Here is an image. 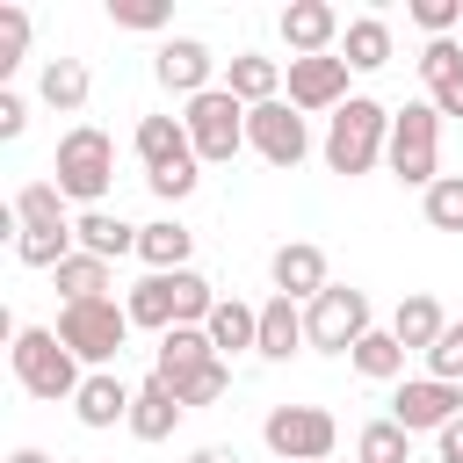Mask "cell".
I'll use <instances>...</instances> for the list:
<instances>
[{
	"label": "cell",
	"mask_w": 463,
	"mask_h": 463,
	"mask_svg": "<svg viewBox=\"0 0 463 463\" xmlns=\"http://www.w3.org/2000/svg\"><path fill=\"white\" fill-rule=\"evenodd\" d=\"M434 456H441V463H463V420H449V427L434 434Z\"/></svg>",
	"instance_id": "cell-42"
},
{
	"label": "cell",
	"mask_w": 463,
	"mask_h": 463,
	"mask_svg": "<svg viewBox=\"0 0 463 463\" xmlns=\"http://www.w3.org/2000/svg\"><path fill=\"white\" fill-rule=\"evenodd\" d=\"M427 376H441V383H463V318H449V333L427 347Z\"/></svg>",
	"instance_id": "cell-35"
},
{
	"label": "cell",
	"mask_w": 463,
	"mask_h": 463,
	"mask_svg": "<svg viewBox=\"0 0 463 463\" xmlns=\"http://www.w3.org/2000/svg\"><path fill=\"white\" fill-rule=\"evenodd\" d=\"M51 282H58V297H65V304H94V297H116V275H109V260H94V253H72V260H65Z\"/></svg>",
	"instance_id": "cell-29"
},
{
	"label": "cell",
	"mask_w": 463,
	"mask_h": 463,
	"mask_svg": "<svg viewBox=\"0 0 463 463\" xmlns=\"http://www.w3.org/2000/svg\"><path fill=\"white\" fill-rule=\"evenodd\" d=\"M51 181H58L65 203H80V210H109V181H116V145H109V130L72 123V130L58 137V152H51Z\"/></svg>",
	"instance_id": "cell-1"
},
{
	"label": "cell",
	"mask_w": 463,
	"mask_h": 463,
	"mask_svg": "<svg viewBox=\"0 0 463 463\" xmlns=\"http://www.w3.org/2000/svg\"><path fill=\"white\" fill-rule=\"evenodd\" d=\"M181 123H188V145H195L203 166H232V159L246 152V101L224 94V87L181 101Z\"/></svg>",
	"instance_id": "cell-5"
},
{
	"label": "cell",
	"mask_w": 463,
	"mask_h": 463,
	"mask_svg": "<svg viewBox=\"0 0 463 463\" xmlns=\"http://www.w3.org/2000/svg\"><path fill=\"white\" fill-rule=\"evenodd\" d=\"M383 166H391L405 188H420V195L441 181V109H434V101H405V109H391Z\"/></svg>",
	"instance_id": "cell-3"
},
{
	"label": "cell",
	"mask_w": 463,
	"mask_h": 463,
	"mask_svg": "<svg viewBox=\"0 0 463 463\" xmlns=\"http://www.w3.org/2000/svg\"><path fill=\"white\" fill-rule=\"evenodd\" d=\"M340 58H347V72H383L391 65V22L383 14H354L347 36H340Z\"/></svg>",
	"instance_id": "cell-25"
},
{
	"label": "cell",
	"mask_w": 463,
	"mask_h": 463,
	"mask_svg": "<svg viewBox=\"0 0 463 463\" xmlns=\"http://www.w3.org/2000/svg\"><path fill=\"white\" fill-rule=\"evenodd\" d=\"M174 398H181L188 412H195V405H224V398H232V369H224V362H210V369H195L188 383H174Z\"/></svg>",
	"instance_id": "cell-33"
},
{
	"label": "cell",
	"mask_w": 463,
	"mask_h": 463,
	"mask_svg": "<svg viewBox=\"0 0 463 463\" xmlns=\"http://www.w3.org/2000/svg\"><path fill=\"white\" fill-rule=\"evenodd\" d=\"M152 80H159L166 94H181V101H195V94L224 87V80H217V58H210V43H203V36H166V43L152 51Z\"/></svg>",
	"instance_id": "cell-11"
},
{
	"label": "cell",
	"mask_w": 463,
	"mask_h": 463,
	"mask_svg": "<svg viewBox=\"0 0 463 463\" xmlns=\"http://www.w3.org/2000/svg\"><path fill=\"white\" fill-rule=\"evenodd\" d=\"M304 333L318 354H354L362 333H376V311H369V289L354 282H333L318 304H304Z\"/></svg>",
	"instance_id": "cell-6"
},
{
	"label": "cell",
	"mask_w": 463,
	"mask_h": 463,
	"mask_svg": "<svg viewBox=\"0 0 463 463\" xmlns=\"http://www.w3.org/2000/svg\"><path fill=\"white\" fill-rule=\"evenodd\" d=\"M58 340L87 362V369H109L116 354H123V340H130V311L116 304V297H94V304H65L58 311Z\"/></svg>",
	"instance_id": "cell-7"
},
{
	"label": "cell",
	"mask_w": 463,
	"mask_h": 463,
	"mask_svg": "<svg viewBox=\"0 0 463 463\" xmlns=\"http://www.w3.org/2000/svg\"><path fill=\"white\" fill-rule=\"evenodd\" d=\"M260 441L275 449V463H333V441H340V420L326 405H275L260 420Z\"/></svg>",
	"instance_id": "cell-8"
},
{
	"label": "cell",
	"mask_w": 463,
	"mask_h": 463,
	"mask_svg": "<svg viewBox=\"0 0 463 463\" xmlns=\"http://www.w3.org/2000/svg\"><path fill=\"white\" fill-rule=\"evenodd\" d=\"M354 463H412V434L383 412V420H369V427L354 434Z\"/></svg>",
	"instance_id": "cell-30"
},
{
	"label": "cell",
	"mask_w": 463,
	"mask_h": 463,
	"mask_svg": "<svg viewBox=\"0 0 463 463\" xmlns=\"http://www.w3.org/2000/svg\"><path fill=\"white\" fill-rule=\"evenodd\" d=\"M456 72H463V43H456V36L420 43V80H427V87H441V80H456Z\"/></svg>",
	"instance_id": "cell-34"
},
{
	"label": "cell",
	"mask_w": 463,
	"mask_h": 463,
	"mask_svg": "<svg viewBox=\"0 0 463 463\" xmlns=\"http://www.w3.org/2000/svg\"><path fill=\"white\" fill-rule=\"evenodd\" d=\"M188 463H239V456H232V449H195Z\"/></svg>",
	"instance_id": "cell-43"
},
{
	"label": "cell",
	"mask_w": 463,
	"mask_h": 463,
	"mask_svg": "<svg viewBox=\"0 0 463 463\" xmlns=\"http://www.w3.org/2000/svg\"><path fill=\"white\" fill-rule=\"evenodd\" d=\"M391 333H398V347H405V354H427V347L449 333V318H441V304H434L427 289H405V297H398V311H391Z\"/></svg>",
	"instance_id": "cell-21"
},
{
	"label": "cell",
	"mask_w": 463,
	"mask_h": 463,
	"mask_svg": "<svg viewBox=\"0 0 463 463\" xmlns=\"http://www.w3.org/2000/svg\"><path fill=\"white\" fill-rule=\"evenodd\" d=\"M7 463H51V456H43V449H14Z\"/></svg>",
	"instance_id": "cell-44"
},
{
	"label": "cell",
	"mask_w": 463,
	"mask_h": 463,
	"mask_svg": "<svg viewBox=\"0 0 463 463\" xmlns=\"http://www.w3.org/2000/svg\"><path fill=\"white\" fill-rule=\"evenodd\" d=\"M427 101L441 109V123H449V116H463V72H456V80H441V87H427Z\"/></svg>",
	"instance_id": "cell-41"
},
{
	"label": "cell",
	"mask_w": 463,
	"mask_h": 463,
	"mask_svg": "<svg viewBox=\"0 0 463 463\" xmlns=\"http://www.w3.org/2000/svg\"><path fill=\"white\" fill-rule=\"evenodd\" d=\"M282 87H289V109H297V116H333V109L354 101V94H347V58H340V51H326V58H289Z\"/></svg>",
	"instance_id": "cell-9"
},
{
	"label": "cell",
	"mask_w": 463,
	"mask_h": 463,
	"mask_svg": "<svg viewBox=\"0 0 463 463\" xmlns=\"http://www.w3.org/2000/svg\"><path fill=\"white\" fill-rule=\"evenodd\" d=\"M87 65L80 58H51L43 72H36V94H43V109H58V116H80L87 109Z\"/></svg>",
	"instance_id": "cell-27"
},
{
	"label": "cell",
	"mask_w": 463,
	"mask_h": 463,
	"mask_svg": "<svg viewBox=\"0 0 463 463\" xmlns=\"http://www.w3.org/2000/svg\"><path fill=\"white\" fill-rule=\"evenodd\" d=\"M109 22H116V29L152 36V29H166V7H159V0H109Z\"/></svg>",
	"instance_id": "cell-36"
},
{
	"label": "cell",
	"mask_w": 463,
	"mask_h": 463,
	"mask_svg": "<svg viewBox=\"0 0 463 463\" xmlns=\"http://www.w3.org/2000/svg\"><path fill=\"white\" fill-rule=\"evenodd\" d=\"M130 398H137V383H123L116 369H87V383H80V398H72V420L94 427V434L130 427Z\"/></svg>",
	"instance_id": "cell-15"
},
{
	"label": "cell",
	"mask_w": 463,
	"mask_h": 463,
	"mask_svg": "<svg viewBox=\"0 0 463 463\" xmlns=\"http://www.w3.org/2000/svg\"><path fill=\"white\" fill-rule=\"evenodd\" d=\"M297 347H311V333H304V304H289V297H268L260 304V362H289Z\"/></svg>",
	"instance_id": "cell-22"
},
{
	"label": "cell",
	"mask_w": 463,
	"mask_h": 463,
	"mask_svg": "<svg viewBox=\"0 0 463 463\" xmlns=\"http://www.w3.org/2000/svg\"><path fill=\"white\" fill-rule=\"evenodd\" d=\"M383 145H391V109L383 101H369V94H354L347 109H333L326 116V166L333 174H369L376 159H383Z\"/></svg>",
	"instance_id": "cell-4"
},
{
	"label": "cell",
	"mask_w": 463,
	"mask_h": 463,
	"mask_svg": "<svg viewBox=\"0 0 463 463\" xmlns=\"http://www.w3.org/2000/svg\"><path fill=\"white\" fill-rule=\"evenodd\" d=\"M210 362H224L217 347H210V333L203 326H174V333H159V347H152V376L174 391V383H188L195 369H210Z\"/></svg>",
	"instance_id": "cell-16"
},
{
	"label": "cell",
	"mask_w": 463,
	"mask_h": 463,
	"mask_svg": "<svg viewBox=\"0 0 463 463\" xmlns=\"http://www.w3.org/2000/svg\"><path fill=\"white\" fill-rule=\"evenodd\" d=\"M405 14H412V29H427V43H434V36H449V29L463 22V0H412Z\"/></svg>",
	"instance_id": "cell-39"
},
{
	"label": "cell",
	"mask_w": 463,
	"mask_h": 463,
	"mask_svg": "<svg viewBox=\"0 0 463 463\" xmlns=\"http://www.w3.org/2000/svg\"><path fill=\"white\" fill-rule=\"evenodd\" d=\"M152 181V195L159 203H188L195 188H203V159H188V166H166V174H145Z\"/></svg>",
	"instance_id": "cell-38"
},
{
	"label": "cell",
	"mask_w": 463,
	"mask_h": 463,
	"mask_svg": "<svg viewBox=\"0 0 463 463\" xmlns=\"http://www.w3.org/2000/svg\"><path fill=\"white\" fill-rule=\"evenodd\" d=\"M347 362H354V376H369V383H405V347H398L391 326L362 333V347H354Z\"/></svg>",
	"instance_id": "cell-28"
},
{
	"label": "cell",
	"mask_w": 463,
	"mask_h": 463,
	"mask_svg": "<svg viewBox=\"0 0 463 463\" xmlns=\"http://www.w3.org/2000/svg\"><path fill=\"white\" fill-rule=\"evenodd\" d=\"M7 210H14V232H22V224H72V217H65V195H58V181H22Z\"/></svg>",
	"instance_id": "cell-31"
},
{
	"label": "cell",
	"mask_w": 463,
	"mask_h": 463,
	"mask_svg": "<svg viewBox=\"0 0 463 463\" xmlns=\"http://www.w3.org/2000/svg\"><path fill=\"white\" fill-rule=\"evenodd\" d=\"M123 311H130V326H145V333H174V326H181V304H174V275H145V282L123 297Z\"/></svg>",
	"instance_id": "cell-26"
},
{
	"label": "cell",
	"mask_w": 463,
	"mask_h": 463,
	"mask_svg": "<svg viewBox=\"0 0 463 463\" xmlns=\"http://www.w3.org/2000/svg\"><path fill=\"white\" fill-rule=\"evenodd\" d=\"M282 58H268V51H239V58H224V94H239L246 109H260V101H282Z\"/></svg>",
	"instance_id": "cell-17"
},
{
	"label": "cell",
	"mask_w": 463,
	"mask_h": 463,
	"mask_svg": "<svg viewBox=\"0 0 463 463\" xmlns=\"http://www.w3.org/2000/svg\"><path fill=\"white\" fill-rule=\"evenodd\" d=\"M246 145H253L268 166H297V159L311 152V123H304L289 101H260V109H246Z\"/></svg>",
	"instance_id": "cell-12"
},
{
	"label": "cell",
	"mask_w": 463,
	"mask_h": 463,
	"mask_svg": "<svg viewBox=\"0 0 463 463\" xmlns=\"http://www.w3.org/2000/svg\"><path fill=\"white\" fill-rule=\"evenodd\" d=\"M22 130H29V101H22V94H7V87H0V137H7V145H14V137H22Z\"/></svg>",
	"instance_id": "cell-40"
},
{
	"label": "cell",
	"mask_w": 463,
	"mask_h": 463,
	"mask_svg": "<svg viewBox=\"0 0 463 463\" xmlns=\"http://www.w3.org/2000/svg\"><path fill=\"white\" fill-rule=\"evenodd\" d=\"M268 282H275V297H289V304H318V297L333 289V275H326V246H311V239L275 246Z\"/></svg>",
	"instance_id": "cell-13"
},
{
	"label": "cell",
	"mask_w": 463,
	"mask_h": 463,
	"mask_svg": "<svg viewBox=\"0 0 463 463\" xmlns=\"http://www.w3.org/2000/svg\"><path fill=\"white\" fill-rule=\"evenodd\" d=\"M188 253H195V232H188L181 217H152V224H137V260H145L152 275H181Z\"/></svg>",
	"instance_id": "cell-19"
},
{
	"label": "cell",
	"mask_w": 463,
	"mask_h": 463,
	"mask_svg": "<svg viewBox=\"0 0 463 463\" xmlns=\"http://www.w3.org/2000/svg\"><path fill=\"white\" fill-rule=\"evenodd\" d=\"M420 210H427L434 232H463V174H441V181L420 195Z\"/></svg>",
	"instance_id": "cell-32"
},
{
	"label": "cell",
	"mask_w": 463,
	"mask_h": 463,
	"mask_svg": "<svg viewBox=\"0 0 463 463\" xmlns=\"http://www.w3.org/2000/svg\"><path fill=\"white\" fill-rule=\"evenodd\" d=\"M130 145H137L145 174H166V166H188V159H195L181 116H137V137H130Z\"/></svg>",
	"instance_id": "cell-18"
},
{
	"label": "cell",
	"mask_w": 463,
	"mask_h": 463,
	"mask_svg": "<svg viewBox=\"0 0 463 463\" xmlns=\"http://www.w3.org/2000/svg\"><path fill=\"white\" fill-rule=\"evenodd\" d=\"M72 232H80V253H94V260H123V253H137V224H123L116 210H80L72 217Z\"/></svg>",
	"instance_id": "cell-23"
},
{
	"label": "cell",
	"mask_w": 463,
	"mask_h": 463,
	"mask_svg": "<svg viewBox=\"0 0 463 463\" xmlns=\"http://www.w3.org/2000/svg\"><path fill=\"white\" fill-rule=\"evenodd\" d=\"M29 51V7H0V72H14Z\"/></svg>",
	"instance_id": "cell-37"
},
{
	"label": "cell",
	"mask_w": 463,
	"mask_h": 463,
	"mask_svg": "<svg viewBox=\"0 0 463 463\" xmlns=\"http://www.w3.org/2000/svg\"><path fill=\"white\" fill-rule=\"evenodd\" d=\"M340 7L333 0H289L282 7V43H289V58H326V51H340Z\"/></svg>",
	"instance_id": "cell-14"
},
{
	"label": "cell",
	"mask_w": 463,
	"mask_h": 463,
	"mask_svg": "<svg viewBox=\"0 0 463 463\" xmlns=\"http://www.w3.org/2000/svg\"><path fill=\"white\" fill-rule=\"evenodd\" d=\"M210 347L217 354H253L260 347V304H246V297H217V311H210Z\"/></svg>",
	"instance_id": "cell-20"
},
{
	"label": "cell",
	"mask_w": 463,
	"mask_h": 463,
	"mask_svg": "<svg viewBox=\"0 0 463 463\" xmlns=\"http://www.w3.org/2000/svg\"><path fill=\"white\" fill-rule=\"evenodd\" d=\"M181 412H188V405H181L159 376H145L137 398H130V434H137V441H166V434L181 427Z\"/></svg>",
	"instance_id": "cell-24"
},
{
	"label": "cell",
	"mask_w": 463,
	"mask_h": 463,
	"mask_svg": "<svg viewBox=\"0 0 463 463\" xmlns=\"http://www.w3.org/2000/svg\"><path fill=\"white\" fill-rule=\"evenodd\" d=\"M391 420L405 434H441L449 420H463V383H441V376H405L391 391Z\"/></svg>",
	"instance_id": "cell-10"
},
{
	"label": "cell",
	"mask_w": 463,
	"mask_h": 463,
	"mask_svg": "<svg viewBox=\"0 0 463 463\" xmlns=\"http://www.w3.org/2000/svg\"><path fill=\"white\" fill-rule=\"evenodd\" d=\"M7 362H14V383L29 391V398H43V405H72L80 398V354L58 340V326H14V347H7Z\"/></svg>",
	"instance_id": "cell-2"
}]
</instances>
